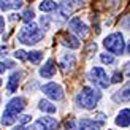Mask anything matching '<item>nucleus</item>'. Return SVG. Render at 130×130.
<instances>
[{"label": "nucleus", "mask_w": 130, "mask_h": 130, "mask_svg": "<svg viewBox=\"0 0 130 130\" xmlns=\"http://www.w3.org/2000/svg\"><path fill=\"white\" fill-rule=\"evenodd\" d=\"M2 84H3V81H2V78H0V86H2Z\"/></svg>", "instance_id": "f704fd0d"}, {"label": "nucleus", "mask_w": 130, "mask_h": 130, "mask_svg": "<svg viewBox=\"0 0 130 130\" xmlns=\"http://www.w3.org/2000/svg\"><path fill=\"white\" fill-rule=\"evenodd\" d=\"M100 99H102V94L99 90L94 89V87L86 86V87H83V90L79 94H78L76 103H78V106H81L84 109H94Z\"/></svg>", "instance_id": "f03ea898"}, {"label": "nucleus", "mask_w": 130, "mask_h": 130, "mask_svg": "<svg viewBox=\"0 0 130 130\" xmlns=\"http://www.w3.org/2000/svg\"><path fill=\"white\" fill-rule=\"evenodd\" d=\"M25 106V102L21 97H14L8 102V105L5 108V113H3V118H2V124L3 125H11L13 122L18 119V114L22 113V109Z\"/></svg>", "instance_id": "7ed1b4c3"}, {"label": "nucleus", "mask_w": 130, "mask_h": 130, "mask_svg": "<svg viewBox=\"0 0 130 130\" xmlns=\"http://www.w3.org/2000/svg\"><path fill=\"white\" fill-rule=\"evenodd\" d=\"M21 6H22V0H0V8L3 11L19 10Z\"/></svg>", "instance_id": "f3484780"}, {"label": "nucleus", "mask_w": 130, "mask_h": 130, "mask_svg": "<svg viewBox=\"0 0 130 130\" xmlns=\"http://www.w3.org/2000/svg\"><path fill=\"white\" fill-rule=\"evenodd\" d=\"M43 37H44V32L38 27L35 22L30 21V22H27L21 30H19L18 40H19V43H22V44H29V46H32V44H37L38 41H41Z\"/></svg>", "instance_id": "f257e3e1"}, {"label": "nucleus", "mask_w": 130, "mask_h": 130, "mask_svg": "<svg viewBox=\"0 0 130 130\" xmlns=\"http://www.w3.org/2000/svg\"><path fill=\"white\" fill-rule=\"evenodd\" d=\"M14 57L19 60H27V53H24L22 49H18L16 53H14Z\"/></svg>", "instance_id": "5701e85b"}, {"label": "nucleus", "mask_w": 130, "mask_h": 130, "mask_svg": "<svg viewBox=\"0 0 130 130\" xmlns=\"http://www.w3.org/2000/svg\"><path fill=\"white\" fill-rule=\"evenodd\" d=\"M5 70H6V67H5V62H0V73H3Z\"/></svg>", "instance_id": "2f4dec72"}, {"label": "nucleus", "mask_w": 130, "mask_h": 130, "mask_svg": "<svg viewBox=\"0 0 130 130\" xmlns=\"http://www.w3.org/2000/svg\"><path fill=\"white\" fill-rule=\"evenodd\" d=\"M57 8V5L53 2V0H43V2L40 3V10L43 13H49V11H54Z\"/></svg>", "instance_id": "6ab92c4d"}, {"label": "nucleus", "mask_w": 130, "mask_h": 130, "mask_svg": "<svg viewBox=\"0 0 130 130\" xmlns=\"http://www.w3.org/2000/svg\"><path fill=\"white\" fill-rule=\"evenodd\" d=\"M21 18H22L24 22H30L32 19L35 18V13H34V10H32V8H27V10H24V13H22Z\"/></svg>", "instance_id": "412c9836"}, {"label": "nucleus", "mask_w": 130, "mask_h": 130, "mask_svg": "<svg viewBox=\"0 0 130 130\" xmlns=\"http://www.w3.org/2000/svg\"><path fill=\"white\" fill-rule=\"evenodd\" d=\"M100 60L103 62V63H106V65H109V63H114V57L111 56V54H100Z\"/></svg>", "instance_id": "4be33fe9"}, {"label": "nucleus", "mask_w": 130, "mask_h": 130, "mask_svg": "<svg viewBox=\"0 0 130 130\" xmlns=\"http://www.w3.org/2000/svg\"><path fill=\"white\" fill-rule=\"evenodd\" d=\"M21 16L16 14V13H13V14H10V21H16V19H19Z\"/></svg>", "instance_id": "c756f323"}, {"label": "nucleus", "mask_w": 130, "mask_h": 130, "mask_svg": "<svg viewBox=\"0 0 130 130\" xmlns=\"http://www.w3.org/2000/svg\"><path fill=\"white\" fill-rule=\"evenodd\" d=\"M113 100H114L116 103H118V102H119V103L130 102V81H128L121 90H118V92L113 95Z\"/></svg>", "instance_id": "f8f14e48"}, {"label": "nucleus", "mask_w": 130, "mask_h": 130, "mask_svg": "<svg viewBox=\"0 0 130 130\" xmlns=\"http://www.w3.org/2000/svg\"><path fill=\"white\" fill-rule=\"evenodd\" d=\"M65 127H67V130H75V121L68 119L67 122H65Z\"/></svg>", "instance_id": "a878e982"}, {"label": "nucleus", "mask_w": 130, "mask_h": 130, "mask_svg": "<svg viewBox=\"0 0 130 130\" xmlns=\"http://www.w3.org/2000/svg\"><path fill=\"white\" fill-rule=\"evenodd\" d=\"M38 108H40L41 111H44V113H56V106L51 102H48V100H40Z\"/></svg>", "instance_id": "a211bd4d"}, {"label": "nucleus", "mask_w": 130, "mask_h": 130, "mask_svg": "<svg viewBox=\"0 0 130 130\" xmlns=\"http://www.w3.org/2000/svg\"><path fill=\"white\" fill-rule=\"evenodd\" d=\"M103 46L106 48V51L113 54H124L125 51V41L124 37H122L121 32H114V34H109L105 40H103Z\"/></svg>", "instance_id": "20e7f679"}, {"label": "nucleus", "mask_w": 130, "mask_h": 130, "mask_svg": "<svg viewBox=\"0 0 130 130\" xmlns=\"http://www.w3.org/2000/svg\"><path fill=\"white\" fill-rule=\"evenodd\" d=\"M13 130H29V128H25V127H24V125L21 124V125H18V127H14V128H13Z\"/></svg>", "instance_id": "473e14b6"}, {"label": "nucleus", "mask_w": 130, "mask_h": 130, "mask_svg": "<svg viewBox=\"0 0 130 130\" xmlns=\"http://www.w3.org/2000/svg\"><path fill=\"white\" fill-rule=\"evenodd\" d=\"M76 65V57L73 54H63L60 59V67L63 71H71Z\"/></svg>", "instance_id": "2eb2a0df"}, {"label": "nucleus", "mask_w": 130, "mask_h": 130, "mask_svg": "<svg viewBox=\"0 0 130 130\" xmlns=\"http://www.w3.org/2000/svg\"><path fill=\"white\" fill-rule=\"evenodd\" d=\"M3 30H5V19L0 16V34H2Z\"/></svg>", "instance_id": "c85d7f7f"}, {"label": "nucleus", "mask_w": 130, "mask_h": 130, "mask_svg": "<svg viewBox=\"0 0 130 130\" xmlns=\"http://www.w3.org/2000/svg\"><path fill=\"white\" fill-rule=\"evenodd\" d=\"M103 121H97V119H87L84 118L79 121V130H102Z\"/></svg>", "instance_id": "1a4fd4ad"}, {"label": "nucleus", "mask_w": 130, "mask_h": 130, "mask_svg": "<svg viewBox=\"0 0 130 130\" xmlns=\"http://www.w3.org/2000/svg\"><path fill=\"white\" fill-rule=\"evenodd\" d=\"M30 119H32L30 114H24V116H21V118H18V122L24 125V124H27V122H30Z\"/></svg>", "instance_id": "b1692460"}, {"label": "nucleus", "mask_w": 130, "mask_h": 130, "mask_svg": "<svg viewBox=\"0 0 130 130\" xmlns=\"http://www.w3.org/2000/svg\"><path fill=\"white\" fill-rule=\"evenodd\" d=\"M89 79L92 81L95 86H99L102 89H106L109 84H111V79L106 75V71L102 67H92V70L89 71Z\"/></svg>", "instance_id": "39448f33"}, {"label": "nucleus", "mask_w": 130, "mask_h": 130, "mask_svg": "<svg viewBox=\"0 0 130 130\" xmlns=\"http://www.w3.org/2000/svg\"><path fill=\"white\" fill-rule=\"evenodd\" d=\"M116 125H119V127H128L130 125V109L125 108V109H121L119 114L116 116Z\"/></svg>", "instance_id": "4468645a"}, {"label": "nucleus", "mask_w": 130, "mask_h": 130, "mask_svg": "<svg viewBox=\"0 0 130 130\" xmlns=\"http://www.w3.org/2000/svg\"><path fill=\"white\" fill-rule=\"evenodd\" d=\"M41 59H43L41 51H30V53H27V60H30L32 63H40Z\"/></svg>", "instance_id": "aec40b11"}, {"label": "nucleus", "mask_w": 130, "mask_h": 130, "mask_svg": "<svg viewBox=\"0 0 130 130\" xmlns=\"http://www.w3.org/2000/svg\"><path fill=\"white\" fill-rule=\"evenodd\" d=\"M127 53L130 54V43H128V46H127Z\"/></svg>", "instance_id": "72a5a7b5"}, {"label": "nucleus", "mask_w": 130, "mask_h": 130, "mask_svg": "<svg viewBox=\"0 0 130 130\" xmlns=\"http://www.w3.org/2000/svg\"><path fill=\"white\" fill-rule=\"evenodd\" d=\"M19 79H21V73H19V71L11 73V76L8 78V83H6V92L8 94L14 92V90L18 89V86H19Z\"/></svg>", "instance_id": "dca6fc26"}, {"label": "nucleus", "mask_w": 130, "mask_h": 130, "mask_svg": "<svg viewBox=\"0 0 130 130\" xmlns=\"http://www.w3.org/2000/svg\"><path fill=\"white\" fill-rule=\"evenodd\" d=\"M60 43L63 44V46L70 48V49H78V48L81 46L79 40H78L75 35L68 34V32H65V34H62V35H60Z\"/></svg>", "instance_id": "9d476101"}, {"label": "nucleus", "mask_w": 130, "mask_h": 130, "mask_svg": "<svg viewBox=\"0 0 130 130\" xmlns=\"http://www.w3.org/2000/svg\"><path fill=\"white\" fill-rule=\"evenodd\" d=\"M43 90V94L48 97V99L51 100H62L63 99V90L62 87L59 86V84H56V83H48V84H44V86L41 87Z\"/></svg>", "instance_id": "423d86ee"}, {"label": "nucleus", "mask_w": 130, "mask_h": 130, "mask_svg": "<svg viewBox=\"0 0 130 130\" xmlns=\"http://www.w3.org/2000/svg\"><path fill=\"white\" fill-rule=\"evenodd\" d=\"M125 75H127V76H130V62H128V63H125Z\"/></svg>", "instance_id": "7c9ffc66"}, {"label": "nucleus", "mask_w": 130, "mask_h": 130, "mask_svg": "<svg viewBox=\"0 0 130 130\" xmlns=\"http://www.w3.org/2000/svg\"><path fill=\"white\" fill-rule=\"evenodd\" d=\"M48 24H49L48 18H41V25H43V29H48Z\"/></svg>", "instance_id": "bb28decb"}, {"label": "nucleus", "mask_w": 130, "mask_h": 130, "mask_svg": "<svg viewBox=\"0 0 130 130\" xmlns=\"http://www.w3.org/2000/svg\"><path fill=\"white\" fill-rule=\"evenodd\" d=\"M68 29L73 32V34L79 35V37H86L89 34L87 25L81 21V18H73V19H71V21L68 22Z\"/></svg>", "instance_id": "0eeeda50"}, {"label": "nucleus", "mask_w": 130, "mask_h": 130, "mask_svg": "<svg viewBox=\"0 0 130 130\" xmlns=\"http://www.w3.org/2000/svg\"><path fill=\"white\" fill-rule=\"evenodd\" d=\"M121 81H122V73L116 71V73L113 75V78H111V83H121Z\"/></svg>", "instance_id": "393cba45"}, {"label": "nucleus", "mask_w": 130, "mask_h": 130, "mask_svg": "<svg viewBox=\"0 0 130 130\" xmlns=\"http://www.w3.org/2000/svg\"><path fill=\"white\" fill-rule=\"evenodd\" d=\"M37 128H43V130H56L59 127V122H57L56 118H49V116H44V118H40L35 124Z\"/></svg>", "instance_id": "6e6552de"}, {"label": "nucleus", "mask_w": 130, "mask_h": 130, "mask_svg": "<svg viewBox=\"0 0 130 130\" xmlns=\"http://www.w3.org/2000/svg\"><path fill=\"white\" fill-rule=\"evenodd\" d=\"M54 75H56V62H54V59H48L46 63L40 68V76L49 79V78H53Z\"/></svg>", "instance_id": "9b49d317"}, {"label": "nucleus", "mask_w": 130, "mask_h": 130, "mask_svg": "<svg viewBox=\"0 0 130 130\" xmlns=\"http://www.w3.org/2000/svg\"><path fill=\"white\" fill-rule=\"evenodd\" d=\"M75 8H76V3L73 0H63V2L59 3V13L63 18H68L71 13L75 11Z\"/></svg>", "instance_id": "ddd939ff"}, {"label": "nucleus", "mask_w": 130, "mask_h": 130, "mask_svg": "<svg viewBox=\"0 0 130 130\" xmlns=\"http://www.w3.org/2000/svg\"><path fill=\"white\" fill-rule=\"evenodd\" d=\"M6 53H8V49H6V46H0V57L6 56Z\"/></svg>", "instance_id": "cd10ccee"}]
</instances>
